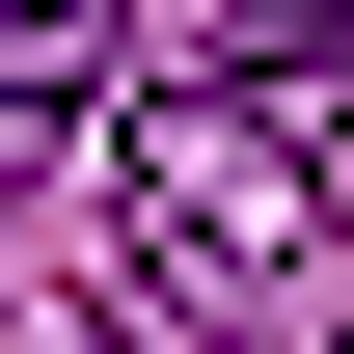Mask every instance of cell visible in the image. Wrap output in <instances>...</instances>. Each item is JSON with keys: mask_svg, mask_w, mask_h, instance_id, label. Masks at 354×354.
I'll return each mask as SVG.
<instances>
[{"mask_svg": "<svg viewBox=\"0 0 354 354\" xmlns=\"http://www.w3.org/2000/svg\"><path fill=\"white\" fill-rule=\"evenodd\" d=\"M245 82H300V109H327V82H354V0H245Z\"/></svg>", "mask_w": 354, "mask_h": 354, "instance_id": "obj_3", "label": "cell"}, {"mask_svg": "<svg viewBox=\"0 0 354 354\" xmlns=\"http://www.w3.org/2000/svg\"><path fill=\"white\" fill-rule=\"evenodd\" d=\"M109 245H136V300H164L191 354H354V136L300 82H136L109 136Z\"/></svg>", "mask_w": 354, "mask_h": 354, "instance_id": "obj_1", "label": "cell"}, {"mask_svg": "<svg viewBox=\"0 0 354 354\" xmlns=\"http://www.w3.org/2000/svg\"><path fill=\"white\" fill-rule=\"evenodd\" d=\"M109 82H136V0H0V109H28V136L109 109Z\"/></svg>", "mask_w": 354, "mask_h": 354, "instance_id": "obj_2", "label": "cell"}]
</instances>
